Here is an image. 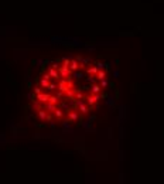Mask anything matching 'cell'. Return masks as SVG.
<instances>
[{"label": "cell", "instance_id": "6da1fadb", "mask_svg": "<svg viewBox=\"0 0 164 184\" xmlns=\"http://www.w3.org/2000/svg\"><path fill=\"white\" fill-rule=\"evenodd\" d=\"M69 88H74V85H72V82H71V79H68V78H64V79H61L60 82H58V88L57 89H60L61 92H67Z\"/></svg>", "mask_w": 164, "mask_h": 184}, {"label": "cell", "instance_id": "7a4b0ae2", "mask_svg": "<svg viewBox=\"0 0 164 184\" xmlns=\"http://www.w3.org/2000/svg\"><path fill=\"white\" fill-rule=\"evenodd\" d=\"M75 109L79 110V113H81V115H86L89 112V108L85 105L84 99H76V101H75Z\"/></svg>", "mask_w": 164, "mask_h": 184}, {"label": "cell", "instance_id": "3957f363", "mask_svg": "<svg viewBox=\"0 0 164 184\" xmlns=\"http://www.w3.org/2000/svg\"><path fill=\"white\" fill-rule=\"evenodd\" d=\"M103 96L105 95H100V94H92V95H89V96H85V99H86L89 106H93V105L96 103L100 98H103Z\"/></svg>", "mask_w": 164, "mask_h": 184}, {"label": "cell", "instance_id": "277c9868", "mask_svg": "<svg viewBox=\"0 0 164 184\" xmlns=\"http://www.w3.org/2000/svg\"><path fill=\"white\" fill-rule=\"evenodd\" d=\"M79 119H81V116H79V113L76 112L75 108L68 109V120H69V122H78Z\"/></svg>", "mask_w": 164, "mask_h": 184}, {"label": "cell", "instance_id": "5b68a950", "mask_svg": "<svg viewBox=\"0 0 164 184\" xmlns=\"http://www.w3.org/2000/svg\"><path fill=\"white\" fill-rule=\"evenodd\" d=\"M58 72H60V77H64V78H69V75H72V71L65 67H60Z\"/></svg>", "mask_w": 164, "mask_h": 184}, {"label": "cell", "instance_id": "8992f818", "mask_svg": "<svg viewBox=\"0 0 164 184\" xmlns=\"http://www.w3.org/2000/svg\"><path fill=\"white\" fill-rule=\"evenodd\" d=\"M36 99L40 103H45L50 99V94H38V95H36Z\"/></svg>", "mask_w": 164, "mask_h": 184}, {"label": "cell", "instance_id": "52a82bcc", "mask_svg": "<svg viewBox=\"0 0 164 184\" xmlns=\"http://www.w3.org/2000/svg\"><path fill=\"white\" fill-rule=\"evenodd\" d=\"M45 109H47V112H50V113H51V112L54 113V110L57 109V105L48 101V102H45Z\"/></svg>", "mask_w": 164, "mask_h": 184}, {"label": "cell", "instance_id": "ba28073f", "mask_svg": "<svg viewBox=\"0 0 164 184\" xmlns=\"http://www.w3.org/2000/svg\"><path fill=\"white\" fill-rule=\"evenodd\" d=\"M91 92L92 94H100V92H102V86H100L99 84H92Z\"/></svg>", "mask_w": 164, "mask_h": 184}, {"label": "cell", "instance_id": "9c48e42d", "mask_svg": "<svg viewBox=\"0 0 164 184\" xmlns=\"http://www.w3.org/2000/svg\"><path fill=\"white\" fill-rule=\"evenodd\" d=\"M69 70L72 71H76V70H79V62L76 61V60H71V62H69Z\"/></svg>", "mask_w": 164, "mask_h": 184}, {"label": "cell", "instance_id": "30bf717a", "mask_svg": "<svg viewBox=\"0 0 164 184\" xmlns=\"http://www.w3.org/2000/svg\"><path fill=\"white\" fill-rule=\"evenodd\" d=\"M48 74H50V77H52V78H60V72H58L57 70H54V68H50L48 70Z\"/></svg>", "mask_w": 164, "mask_h": 184}, {"label": "cell", "instance_id": "8fae6325", "mask_svg": "<svg viewBox=\"0 0 164 184\" xmlns=\"http://www.w3.org/2000/svg\"><path fill=\"white\" fill-rule=\"evenodd\" d=\"M72 75H74V78H75V79H82V78H84V72H82V71H74L72 72Z\"/></svg>", "mask_w": 164, "mask_h": 184}, {"label": "cell", "instance_id": "7c38bea8", "mask_svg": "<svg viewBox=\"0 0 164 184\" xmlns=\"http://www.w3.org/2000/svg\"><path fill=\"white\" fill-rule=\"evenodd\" d=\"M48 85H50V79H47V78L40 79V86L41 88H48Z\"/></svg>", "mask_w": 164, "mask_h": 184}, {"label": "cell", "instance_id": "4fadbf2b", "mask_svg": "<svg viewBox=\"0 0 164 184\" xmlns=\"http://www.w3.org/2000/svg\"><path fill=\"white\" fill-rule=\"evenodd\" d=\"M105 75H106V72H105V71H102V70H98V72H96V78H98V81L103 79V78H105Z\"/></svg>", "mask_w": 164, "mask_h": 184}, {"label": "cell", "instance_id": "5bb4252c", "mask_svg": "<svg viewBox=\"0 0 164 184\" xmlns=\"http://www.w3.org/2000/svg\"><path fill=\"white\" fill-rule=\"evenodd\" d=\"M38 118H40L41 120H45V119H47V112H45L44 109H40V110H38Z\"/></svg>", "mask_w": 164, "mask_h": 184}, {"label": "cell", "instance_id": "9a60e30c", "mask_svg": "<svg viewBox=\"0 0 164 184\" xmlns=\"http://www.w3.org/2000/svg\"><path fill=\"white\" fill-rule=\"evenodd\" d=\"M86 72H88L89 75H96V72H98V68H96V65H95V67L88 68V70H86Z\"/></svg>", "mask_w": 164, "mask_h": 184}, {"label": "cell", "instance_id": "2e32d148", "mask_svg": "<svg viewBox=\"0 0 164 184\" xmlns=\"http://www.w3.org/2000/svg\"><path fill=\"white\" fill-rule=\"evenodd\" d=\"M75 99H85V96H84V94H82L81 89L75 91Z\"/></svg>", "mask_w": 164, "mask_h": 184}, {"label": "cell", "instance_id": "e0dca14e", "mask_svg": "<svg viewBox=\"0 0 164 184\" xmlns=\"http://www.w3.org/2000/svg\"><path fill=\"white\" fill-rule=\"evenodd\" d=\"M54 115H55V116L58 118V119H61V118L64 116V112H62V110H61V109H58V108H57V109L54 110Z\"/></svg>", "mask_w": 164, "mask_h": 184}, {"label": "cell", "instance_id": "ac0fdd59", "mask_svg": "<svg viewBox=\"0 0 164 184\" xmlns=\"http://www.w3.org/2000/svg\"><path fill=\"white\" fill-rule=\"evenodd\" d=\"M50 102H52V103H55V105H58V96H54V95H50V99H48Z\"/></svg>", "mask_w": 164, "mask_h": 184}, {"label": "cell", "instance_id": "d6986e66", "mask_svg": "<svg viewBox=\"0 0 164 184\" xmlns=\"http://www.w3.org/2000/svg\"><path fill=\"white\" fill-rule=\"evenodd\" d=\"M99 85L102 86V88H106V86L109 85V81H108V79H105V78H103V79H100V84H99Z\"/></svg>", "mask_w": 164, "mask_h": 184}, {"label": "cell", "instance_id": "ffe728a7", "mask_svg": "<svg viewBox=\"0 0 164 184\" xmlns=\"http://www.w3.org/2000/svg\"><path fill=\"white\" fill-rule=\"evenodd\" d=\"M62 61H64L62 67H65V68H69V62H71V60H69V58H64Z\"/></svg>", "mask_w": 164, "mask_h": 184}, {"label": "cell", "instance_id": "44dd1931", "mask_svg": "<svg viewBox=\"0 0 164 184\" xmlns=\"http://www.w3.org/2000/svg\"><path fill=\"white\" fill-rule=\"evenodd\" d=\"M58 88V85L57 84H54V82H50V85H48V88L47 89H50V91H54V89H57Z\"/></svg>", "mask_w": 164, "mask_h": 184}, {"label": "cell", "instance_id": "7402d4cb", "mask_svg": "<svg viewBox=\"0 0 164 184\" xmlns=\"http://www.w3.org/2000/svg\"><path fill=\"white\" fill-rule=\"evenodd\" d=\"M34 94H36V95H38V94H41V86H34Z\"/></svg>", "mask_w": 164, "mask_h": 184}, {"label": "cell", "instance_id": "603a6c76", "mask_svg": "<svg viewBox=\"0 0 164 184\" xmlns=\"http://www.w3.org/2000/svg\"><path fill=\"white\" fill-rule=\"evenodd\" d=\"M103 62H96V68H98V70H102V68H103Z\"/></svg>", "mask_w": 164, "mask_h": 184}, {"label": "cell", "instance_id": "cb8c5ba5", "mask_svg": "<svg viewBox=\"0 0 164 184\" xmlns=\"http://www.w3.org/2000/svg\"><path fill=\"white\" fill-rule=\"evenodd\" d=\"M51 68H54V70H60V64H58V62H52Z\"/></svg>", "mask_w": 164, "mask_h": 184}, {"label": "cell", "instance_id": "d4e9b609", "mask_svg": "<svg viewBox=\"0 0 164 184\" xmlns=\"http://www.w3.org/2000/svg\"><path fill=\"white\" fill-rule=\"evenodd\" d=\"M64 95H65V94H64V92H61V91H60V92H58V94H57L58 99H60V98H62V96H64Z\"/></svg>", "mask_w": 164, "mask_h": 184}, {"label": "cell", "instance_id": "484cf974", "mask_svg": "<svg viewBox=\"0 0 164 184\" xmlns=\"http://www.w3.org/2000/svg\"><path fill=\"white\" fill-rule=\"evenodd\" d=\"M52 119V115H47V119L45 120H51Z\"/></svg>", "mask_w": 164, "mask_h": 184}]
</instances>
